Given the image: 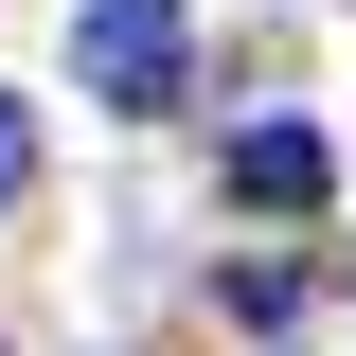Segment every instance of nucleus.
I'll return each instance as SVG.
<instances>
[{
  "label": "nucleus",
  "instance_id": "obj_3",
  "mask_svg": "<svg viewBox=\"0 0 356 356\" xmlns=\"http://www.w3.org/2000/svg\"><path fill=\"white\" fill-rule=\"evenodd\" d=\"M36 196V125H18V89H0V214Z\"/></svg>",
  "mask_w": 356,
  "mask_h": 356
},
{
  "label": "nucleus",
  "instance_id": "obj_1",
  "mask_svg": "<svg viewBox=\"0 0 356 356\" xmlns=\"http://www.w3.org/2000/svg\"><path fill=\"white\" fill-rule=\"evenodd\" d=\"M72 72L107 89V107H178V72H196V18H178V0H89V18H72Z\"/></svg>",
  "mask_w": 356,
  "mask_h": 356
},
{
  "label": "nucleus",
  "instance_id": "obj_2",
  "mask_svg": "<svg viewBox=\"0 0 356 356\" xmlns=\"http://www.w3.org/2000/svg\"><path fill=\"white\" fill-rule=\"evenodd\" d=\"M321 196H339L321 125H232V214H321Z\"/></svg>",
  "mask_w": 356,
  "mask_h": 356
}]
</instances>
